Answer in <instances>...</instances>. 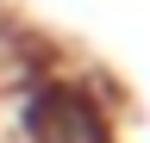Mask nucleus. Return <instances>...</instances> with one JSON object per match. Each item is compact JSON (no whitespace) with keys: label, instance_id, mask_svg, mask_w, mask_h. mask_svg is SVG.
Instances as JSON below:
<instances>
[{"label":"nucleus","instance_id":"nucleus-1","mask_svg":"<svg viewBox=\"0 0 150 143\" xmlns=\"http://www.w3.org/2000/svg\"><path fill=\"white\" fill-rule=\"evenodd\" d=\"M19 143H119L112 112L88 81L69 75H31L19 81V112H13Z\"/></svg>","mask_w":150,"mask_h":143}]
</instances>
